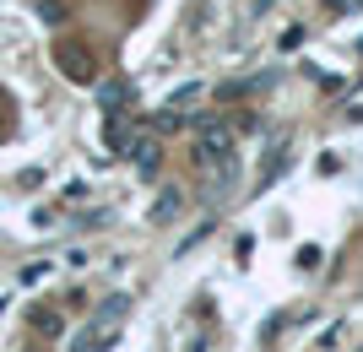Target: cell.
<instances>
[{"label":"cell","mask_w":363,"mask_h":352,"mask_svg":"<svg viewBox=\"0 0 363 352\" xmlns=\"http://www.w3.org/2000/svg\"><path fill=\"white\" fill-rule=\"evenodd\" d=\"M190 130H196V163H212V169H228V163H233L239 130H233L228 120H217V114H196Z\"/></svg>","instance_id":"cell-1"},{"label":"cell","mask_w":363,"mask_h":352,"mask_svg":"<svg viewBox=\"0 0 363 352\" xmlns=\"http://www.w3.org/2000/svg\"><path fill=\"white\" fill-rule=\"evenodd\" d=\"M55 71L71 76L76 87H92V81H98V60H92L87 44H55Z\"/></svg>","instance_id":"cell-2"},{"label":"cell","mask_w":363,"mask_h":352,"mask_svg":"<svg viewBox=\"0 0 363 352\" xmlns=\"http://www.w3.org/2000/svg\"><path fill=\"white\" fill-rule=\"evenodd\" d=\"M104 147H108L114 157H125L130 147H136V120H130L125 108H114V114H108V125H104Z\"/></svg>","instance_id":"cell-3"},{"label":"cell","mask_w":363,"mask_h":352,"mask_svg":"<svg viewBox=\"0 0 363 352\" xmlns=\"http://www.w3.org/2000/svg\"><path fill=\"white\" fill-rule=\"evenodd\" d=\"M179 206H184V190H174V184H168V190H157V200H152V222H174V217H179Z\"/></svg>","instance_id":"cell-4"},{"label":"cell","mask_w":363,"mask_h":352,"mask_svg":"<svg viewBox=\"0 0 363 352\" xmlns=\"http://www.w3.org/2000/svg\"><path fill=\"white\" fill-rule=\"evenodd\" d=\"M130 157H136V169H141V174H157V163H163V147H157L152 136H136Z\"/></svg>","instance_id":"cell-5"},{"label":"cell","mask_w":363,"mask_h":352,"mask_svg":"<svg viewBox=\"0 0 363 352\" xmlns=\"http://www.w3.org/2000/svg\"><path fill=\"white\" fill-rule=\"evenodd\" d=\"M98 103L114 114V108H130V87L125 81H108V87H98Z\"/></svg>","instance_id":"cell-6"},{"label":"cell","mask_w":363,"mask_h":352,"mask_svg":"<svg viewBox=\"0 0 363 352\" xmlns=\"http://www.w3.org/2000/svg\"><path fill=\"white\" fill-rule=\"evenodd\" d=\"M288 163H293V147H272V157H266V174H260V184H272L277 174L288 169Z\"/></svg>","instance_id":"cell-7"},{"label":"cell","mask_w":363,"mask_h":352,"mask_svg":"<svg viewBox=\"0 0 363 352\" xmlns=\"http://www.w3.org/2000/svg\"><path fill=\"white\" fill-rule=\"evenodd\" d=\"M33 331H38V336H60L65 320L55 314V309H38V314H33Z\"/></svg>","instance_id":"cell-8"},{"label":"cell","mask_w":363,"mask_h":352,"mask_svg":"<svg viewBox=\"0 0 363 352\" xmlns=\"http://www.w3.org/2000/svg\"><path fill=\"white\" fill-rule=\"evenodd\" d=\"M179 125H184V114H179V108H163V114H152V130H157V136L179 130Z\"/></svg>","instance_id":"cell-9"},{"label":"cell","mask_w":363,"mask_h":352,"mask_svg":"<svg viewBox=\"0 0 363 352\" xmlns=\"http://www.w3.org/2000/svg\"><path fill=\"white\" fill-rule=\"evenodd\" d=\"M196 98H201V81H184V87L174 92V103H168V108H179V114H184V108L196 103Z\"/></svg>","instance_id":"cell-10"},{"label":"cell","mask_w":363,"mask_h":352,"mask_svg":"<svg viewBox=\"0 0 363 352\" xmlns=\"http://www.w3.org/2000/svg\"><path fill=\"white\" fill-rule=\"evenodd\" d=\"M38 16H44V22H65V6H60V0H44V6H38Z\"/></svg>","instance_id":"cell-11"},{"label":"cell","mask_w":363,"mask_h":352,"mask_svg":"<svg viewBox=\"0 0 363 352\" xmlns=\"http://www.w3.org/2000/svg\"><path fill=\"white\" fill-rule=\"evenodd\" d=\"M315 266H320V249L303 244V249H298V271H315Z\"/></svg>","instance_id":"cell-12"},{"label":"cell","mask_w":363,"mask_h":352,"mask_svg":"<svg viewBox=\"0 0 363 352\" xmlns=\"http://www.w3.org/2000/svg\"><path fill=\"white\" fill-rule=\"evenodd\" d=\"M315 169H320V174H325V179H331V174H336V169H342V157H336V152H325V157H320V163H315Z\"/></svg>","instance_id":"cell-13"},{"label":"cell","mask_w":363,"mask_h":352,"mask_svg":"<svg viewBox=\"0 0 363 352\" xmlns=\"http://www.w3.org/2000/svg\"><path fill=\"white\" fill-rule=\"evenodd\" d=\"M277 44H282V49H298V44H303V28H288L282 38H277Z\"/></svg>","instance_id":"cell-14"},{"label":"cell","mask_w":363,"mask_h":352,"mask_svg":"<svg viewBox=\"0 0 363 352\" xmlns=\"http://www.w3.org/2000/svg\"><path fill=\"white\" fill-rule=\"evenodd\" d=\"M11 125V98H6V87H0V130Z\"/></svg>","instance_id":"cell-15"},{"label":"cell","mask_w":363,"mask_h":352,"mask_svg":"<svg viewBox=\"0 0 363 352\" xmlns=\"http://www.w3.org/2000/svg\"><path fill=\"white\" fill-rule=\"evenodd\" d=\"M358 55H363V38H358Z\"/></svg>","instance_id":"cell-16"}]
</instances>
